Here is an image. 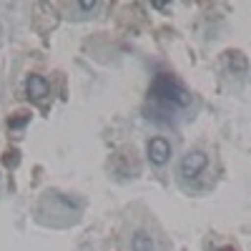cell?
<instances>
[{
  "label": "cell",
  "mask_w": 251,
  "mask_h": 251,
  "mask_svg": "<svg viewBox=\"0 0 251 251\" xmlns=\"http://www.w3.org/2000/svg\"><path fill=\"white\" fill-rule=\"evenodd\" d=\"M151 103L156 108V121L158 116H169V113H176V111H183L188 103H191V96L188 91L181 86V83L171 75H158L153 88H151Z\"/></svg>",
  "instance_id": "cell-1"
},
{
  "label": "cell",
  "mask_w": 251,
  "mask_h": 251,
  "mask_svg": "<svg viewBox=\"0 0 251 251\" xmlns=\"http://www.w3.org/2000/svg\"><path fill=\"white\" fill-rule=\"evenodd\" d=\"M208 166V156L203 153V151H188L183 158H181V163H178V174L183 176V178H199L201 174H203V169Z\"/></svg>",
  "instance_id": "cell-2"
},
{
  "label": "cell",
  "mask_w": 251,
  "mask_h": 251,
  "mask_svg": "<svg viewBox=\"0 0 251 251\" xmlns=\"http://www.w3.org/2000/svg\"><path fill=\"white\" fill-rule=\"evenodd\" d=\"M146 153H149V161L153 166H163L171 158V143L166 138H161V136H156V138H151L149 143H146Z\"/></svg>",
  "instance_id": "cell-3"
},
{
  "label": "cell",
  "mask_w": 251,
  "mask_h": 251,
  "mask_svg": "<svg viewBox=\"0 0 251 251\" xmlns=\"http://www.w3.org/2000/svg\"><path fill=\"white\" fill-rule=\"evenodd\" d=\"M25 91H28V98L43 100V98L50 93V83H48L43 75H30L28 83H25Z\"/></svg>",
  "instance_id": "cell-4"
},
{
  "label": "cell",
  "mask_w": 251,
  "mask_h": 251,
  "mask_svg": "<svg viewBox=\"0 0 251 251\" xmlns=\"http://www.w3.org/2000/svg\"><path fill=\"white\" fill-rule=\"evenodd\" d=\"M131 249L133 251H156V244H153V239L149 234H136L131 239Z\"/></svg>",
  "instance_id": "cell-5"
},
{
  "label": "cell",
  "mask_w": 251,
  "mask_h": 251,
  "mask_svg": "<svg viewBox=\"0 0 251 251\" xmlns=\"http://www.w3.org/2000/svg\"><path fill=\"white\" fill-rule=\"evenodd\" d=\"M25 121H28V116H25V118H15V121H10V126H13V128H20Z\"/></svg>",
  "instance_id": "cell-6"
},
{
  "label": "cell",
  "mask_w": 251,
  "mask_h": 251,
  "mask_svg": "<svg viewBox=\"0 0 251 251\" xmlns=\"http://www.w3.org/2000/svg\"><path fill=\"white\" fill-rule=\"evenodd\" d=\"M216 251H236V249H231V246H224V249H216Z\"/></svg>",
  "instance_id": "cell-7"
}]
</instances>
